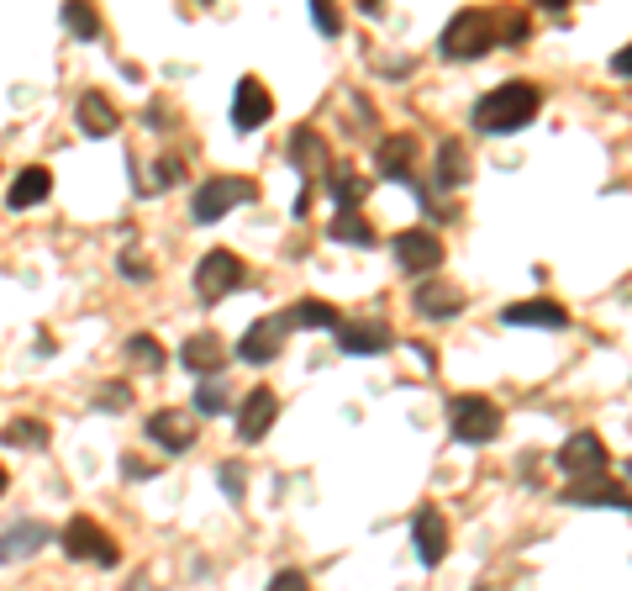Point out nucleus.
<instances>
[{
  "label": "nucleus",
  "mask_w": 632,
  "mask_h": 591,
  "mask_svg": "<svg viewBox=\"0 0 632 591\" xmlns=\"http://www.w3.org/2000/svg\"><path fill=\"white\" fill-rule=\"evenodd\" d=\"M537 111H543V90L533 80H506L474 101V127L485 138H512V132L533 122Z\"/></svg>",
  "instance_id": "f257e3e1"
},
{
  "label": "nucleus",
  "mask_w": 632,
  "mask_h": 591,
  "mask_svg": "<svg viewBox=\"0 0 632 591\" xmlns=\"http://www.w3.org/2000/svg\"><path fill=\"white\" fill-rule=\"evenodd\" d=\"M495 48V17L491 11H474V6H464V11H454V21L443 27V38H437V53L454 63H470V59H485Z\"/></svg>",
  "instance_id": "f03ea898"
},
{
  "label": "nucleus",
  "mask_w": 632,
  "mask_h": 591,
  "mask_svg": "<svg viewBox=\"0 0 632 591\" xmlns=\"http://www.w3.org/2000/svg\"><path fill=\"white\" fill-rule=\"evenodd\" d=\"M258 201V185L248 180V175H211V180H200L196 185V196H190V217L196 223H221L233 206H248Z\"/></svg>",
  "instance_id": "7ed1b4c3"
},
{
  "label": "nucleus",
  "mask_w": 632,
  "mask_h": 591,
  "mask_svg": "<svg viewBox=\"0 0 632 591\" xmlns=\"http://www.w3.org/2000/svg\"><path fill=\"white\" fill-rule=\"evenodd\" d=\"M448 429L458 444H495L501 439V407L485 396H454L448 402Z\"/></svg>",
  "instance_id": "20e7f679"
},
{
  "label": "nucleus",
  "mask_w": 632,
  "mask_h": 591,
  "mask_svg": "<svg viewBox=\"0 0 632 591\" xmlns=\"http://www.w3.org/2000/svg\"><path fill=\"white\" fill-rule=\"evenodd\" d=\"M612 454H606V439L595 429H580L570 433L564 444H559V470L570 475V486L574 481H595V475H612Z\"/></svg>",
  "instance_id": "39448f33"
},
{
  "label": "nucleus",
  "mask_w": 632,
  "mask_h": 591,
  "mask_svg": "<svg viewBox=\"0 0 632 591\" xmlns=\"http://www.w3.org/2000/svg\"><path fill=\"white\" fill-rule=\"evenodd\" d=\"M243 275H248V269H243V259H237L233 248H211L196 265V296L206 306H217L221 296H233V290L243 286Z\"/></svg>",
  "instance_id": "423d86ee"
},
{
  "label": "nucleus",
  "mask_w": 632,
  "mask_h": 591,
  "mask_svg": "<svg viewBox=\"0 0 632 591\" xmlns=\"http://www.w3.org/2000/svg\"><path fill=\"white\" fill-rule=\"evenodd\" d=\"M63 554L69 560H90V565H117L121 550H117V539L100 529L96 518H69V529H63Z\"/></svg>",
  "instance_id": "0eeeda50"
},
{
  "label": "nucleus",
  "mask_w": 632,
  "mask_h": 591,
  "mask_svg": "<svg viewBox=\"0 0 632 591\" xmlns=\"http://www.w3.org/2000/svg\"><path fill=\"white\" fill-rule=\"evenodd\" d=\"M395 265L406 269V275H427V269L443 265V238L427 233V227H406V233H395Z\"/></svg>",
  "instance_id": "6e6552de"
},
{
  "label": "nucleus",
  "mask_w": 632,
  "mask_h": 591,
  "mask_svg": "<svg viewBox=\"0 0 632 591\" xmlns=\"http://www.w3.org/2000/svg\"><path fill=\"white\" fill-rule=\"evenodd\" d=\"M275 117V101H269V90L258 75H243L233 90V127L237 132H258V127Z\"/></svg>",
  "instance_id": "1a4fd4ad"
},
{
  "label": "nucleus",
  "mask_w": 632,
  "mask_h": 591,
  "mask_svg": "<svg viewBox=\"0 0 632 591\" xmlns=\"http://www.w3.org/2000/svg\"><path fill=\"white\" fill-rule=\"evenodd\" d=\"M412 550H416V560H422L427 571H437V565H443V554H448V523H443V512H437V508H416V518H412Z\"/></svg>",
  "instance_id": "9d476101"
},
{
  "label": "nucleus",
  "mask_w": 632,
  "mask_h": 591,
  "mask_svg": "<svg viewBox=\"0 0 632 591\" xmlns=\"http://www.w3.org/2000/svg\"><path fill=\"white\" fill-rule=\"evenodd\" d=\"M285 317H258L243 338H237V359L243 365H269V359H279V348H285Z\"/></svg>",
  "instance_id": "9b49d317"
},
{
  "label": "nucleus",
  "mask_w": 632,
  "mask_h": 591,
  "mask_svg": "<svg viewBox=\"0 0 632 591\" xmlns=\"http://www.w3.org/2000/svg\"><path fill=\"white\" fill-rule=\"evenodd\" d=\"M275 417H279V396L269 386H254L243 396V407H237V439H243V444H258L264 433L275 429Z\"/></svg>",
  "instance_id": "f8f14e48"
},
{
  "label": "nucleus",
  "mask_w": 632,
  "mask_h": 591,
  "mask_svg": "<svg viewBox=\"0 0 632 591\" xmlns=\"http://www.w3.org/2000/svg\"><path fill=\"white\" fill-rule=\"evenodd\" d=\"M196 417L190 412H179V407H164L148 417V439H154L164 454H185V449H196Z\"/></svg>",
  "instance_id": "ddd939ff"
},
{
  "label": "nucleus",
  "mask_w": 632,
  "mask_h": 591,
  "mask_svg": "<svg viewBox=\"0 0 632 591\" xmlns=\"http://www.w3.org/2000/svg\"><path fill=\"white\" fill-rule=\"evenodd\" d=\"M412 306H416V317H427V323H448V317L464 312V290L448 286V280H422L412 290Z\"/></svg>",
  "instance_id": "4468645a"
},
{
  "label": "nucleus",
  "mask_w": 632,
  "mask_h": 591,
  "mask_svg": "<svg viewBox=\"0 0 632 591\" xmlns=\"http://www.w3.org/2000/svg\"><path fill=\"white\" fill-rule=\"evenodd\" d=\"M227 359H233V348L221 344L217 333H190V338H185V348H179V365L196 370V375H206V381H211V375H217Z\"/></svg>",
  "instance_id": "2eb2a0df"
},
{
  "label": "nucleus",
  "mask_w": 632,
  "mask_h": 591,
  "mask_svg": "<svg viewBox=\"0 0 632 591\" xmlns=\"http://www.w3.org/2000/svg\"><path fill=\"white\" fill-rule=\"evenodd\" d=\"M506 327H570V306L549 302V296H533V302H512L501 312Z\"/></svg>",
  "instance_id": "dca6fc26"
},
{
  "label": "nucleus",
  "mask_w": 632,
  "mask_h": 591,
  "mask_svg": "<svg viewBox=\"0 0 632 591\" xmlns=\"http://www.w3.org/2000/svg\"><path fill=\"white\" fill-rule=\"evenodd\" d=\"M564 502H574V508H612V512H622V508H628V486L612 481V475H595V481H574V486H564Z\"/></svg>",
  "instance_id": "f3484780"
},
{
  "label": "nucleus",
  "mask_w": 632,
  "mask_h": 591,
  "mask_svg": "<svg viewBox=\"0 0 632 591\" xmlns=\"http://www.w3.org/2000/svg\"><path fill=\"white\" fill-rule=\"evenodd\" d=\"M75 122H79V132H85V138H111V132L121 127V111L106 101L100 90H85V96H79V106H75Z\"/></svg>",
  "instance_id": "a211bd4d"
},
{
  "label": "nucleus",
  "mask_w": 632,
  "mask_h": 591,
  "mask_svg": "<svg viewBox=\"0 0 632 591\" xmlns=\"http://www.w3.org/2000/svg\"><path fill=\"white\" fill-rule=\"evenodd\" d=\"M48 539H53V533H48V523H32V518H27V523H11V529H0V565L38 554Z\"/></svg>",
  "instance_id": "6ab92c4d"
},
{
  "label": "nucleus",
  "mask_w": 632,
  "mask_h": 591,
  "mask_svg": "<svg viewBox=\"0 0 632 591\" xmlns=\"http://www.w3.org/2000/svg\"><path fill=\"white\" fill-rule=\"evenodd\" d=\"M48 196H53V175H48L42 164H27L17 180H11V190H6V206H11V211H27V206H42Z\"/></svg>",
  "instance_id": "aec40b11"
},
{
  "label": "nucleus",
  "mask_w": 632,
  "mask_h": 591,
  "mask_svg": "<svg viewBox=\"0 0 632 591\" xmlns=\"http://www.w3.org/2000/svg\"><path fill=\"white\" fill-rule=\"evenodd\" d=\"M395 338L385 323H337V348L343 354H385Z\"/></svg>",
  "instance_id": "412c9836"
},
{
  "label": "nucleus",
  "mask_w": 632,
  "mask_h": 591,
  "mask_svg": "<svg viewBox=\"0 0 632 591\" xmlns=\"http://www.w3.org/2000/svg\"><path fill=\"white\" fill-rule=\"evenodd\" d=\"M412 159H416V138H412V132H395V138H385L379 154H375L379 180H412Z\"/></svg>",
  "instance_id": "4be33fe9"
},
{
  "label": "nucleus",
  "mask_w": 632,
  "mask_h": 591,
  "mask_svg": "<svg viewBox=\"0 0 632 591\" xmlns=\"http://www.w3.org/2000/svg\"><path fill=\"white\" fill-rule=\"evenodd\" d=\"M433 180H437V190H458V185L470 180V154H464V144H458V138H443Z\"/></svg>",
  "instance_id": "5701e85b"
},
{
  "label": "nucleus",
  "mask_w": 632,
  "mask_h": 591,
  "mask_svg": "<svg viewBox=\"0 0 632 591\" xmlns=\"http://www.w3.org/2000/svg\"><path fill=\"white\" fill-rule=\"evenodd\" d=\"M285 317V327H337L343 317H337L333 302H322V296H306V302H296L290 312H279Z\"/></svg>",
  "instance_id": "b1692460"
},
{
  "label": "nucleus",
  "mask_w": 632,
  "mask_h": 591,
  "mask_svg": "<svg viewBox=\"0 0 632 591\" xmlns=\"http://www.w3.org/2000/svg\"><path fill=\"white\" fill-rule=\"evenodd\" d=\"M0 444L6 449H48V423H38V417H11L6 429H0Z\"/></svg>",
  "instance_id": "393cba45"
},
{
  "label": "nucleus",
  "mask_w": 632,
  "mask_h": 591,
  "mask_svg": "<svg viewBox=\"0 0 632 591\" xmlns=\"http://www.w3.org/2000/svg\"><path fill=\"white\" fill-rule=\"evenodd\" d=\"M327 238H333V244H348V248H369L375 244V227L364 223L358 211H337L333 223H327Z\"/></svg>",
  "instance_id": "a878e982"
},
{
  "label": "nucleus",
  "mask_w": 632,
  "mask_h": 591,
  "mask_svg": "<svg viewBox=\"0 0 632 591\" xmlns=\"http://www.w3.org/2000/svg\"><path fill=\"white\" fill-rule=\"evenodd\" d=\"M327 190H333L337 211H358V201H364V190H369V185L358 180L348 164H333V175H327Z\"/></svg>",
  "instance_id": "bb28decb"
},
{
  "label": "nucleus",
  "mask_w": 632,
  "mask_h": 591,
  "mask_svg": "<svg viewBox=\"0 0 632 591\" xmlns=\"http://www.w3.org/2000/svg\"><path fill=\"white\" fill-rule=\"evenodd\" d=\"M63 27H69V32H75V38H100V11L96 6H85V0H69V6H63Z\"/></svg>",
  "instance_id": "cd10ccee"
},
{
  "label": "nucleus",
  "mask_w": 632,
  "mask_h": 591,
  "mask_svg": "<svg viewBox=\"0 0 632 591\" xmlns=\"http://www.w3.org/2000/svg\"><path fill=\"white\" fill-rule=\"evenodd\" d=\"M290 159H296L300 169H316V164L327 159V148H322V138H316L312 127H296V132H290Z\"/></svg>",
  "instance_id": "c85d7f7f"
},
{
  "label": "nucleus",
  "mask_w": 632,
  "mask_h": 591,
  "mask_svg": "<svg viewBox=\"0 0 632 591\" xmlns=\"http://www.w3.org/2000/svg\"><path fill=\"white\" fill-rule=\"evenodd\" d=\"M227 407H233V396H227V386H221L217 375H211L206 386H196V412L200 417H221Z\"/></svg>",
  "instance_id": "c756f323"
},
{
  "label": "nucleus",
  "mask_w": 632,
  "mask_h": 591,
  "mask_svg": "<svg viewBox=\"0 0 632 591\" xmlns=\"http://www.w3.org/2000/svg\"><path fill=\"white\" fill-rule=\"evenodd\" d=\"M127 354H132L138 365H148V370H164V348H158L154 333H132V338H127Z\"/></svg>",
  "instance_id": "7c9ffc66"
},
{
  "label": "nucleus",
  "mask_w": 632,
  "mask_h": 591,
  "mask_svg": "<svg viewBox=\"0 0 632 591\" xmlns=\"http://www.w3.org/2000/svg\"><path fill=\"white\" fill-rule=\"evenodd\" d=\"M96 407L100 412H127L132 407V386H127V381H106V386L96 391Z\"/></svg>",
  "instance_id": "2f4dec72"
},
{
  "label": "nucleus",
  "mask_w": 632,
  "mask_h": 591,
  "mask_svg": "<svg viewBox=\"0 0 632 591\" xmlns=\"http://www.w3.org/2000/svg\"><path fill=\"white\" fill-rule=\"evenodd\" d=\"M217 486L233 496V502H243V491H248V475H243V465L237 460H227V465H217Z\"/></svg>",
  "instance_id": "473e14b6"
},
{
  "label": "nucleus",
  "mask_w": 632,
  "mask_h": 591,
  "mask_svg": "<svg viewBox=\"0 0 632 591\" xmlns=\"http://www.w3.org/2000/svg\"><path fill=\"white\" fill-rule=\"evenodd\" d=\"M154 175H158V190H169V185H179V180H185V159H179V154H164V159H158V169H154Z\"/></svg>",
  "instance_id": "72a5a7b5"
},
{
  "label": "nucleus",
  "mask_w": 632,
  "mask_h": 591,
  "mask_svg": "<svg viewBox=\"0 0 632 591\" xmlns=\"http://www.w3.org/2000/svg\"><path fill=\"white\" fill-rule=\"evenodd\" d=\"M312 21H316V32H322V38H337V32H343V17H337L327 0H316V6H312Z\"/></svg>",
  "instance_id": "f704fd0d"
},
{
  "label": "nucleus",
  "mask_w": 632,
  "mask_h": 591,
  "mask_svg": "<svg viewBox=\"0 0 632 591\" xmlns=\"http://www.w3.org/2000/svg\"><path fill=\"white\" fill-rule=\"evenodd\" d=\"M121 275H127V280H148V275H154V265H148V259H142V254H132V248H127V254H121Z\"/></svg>",
  "instance_id": "c9c22d12"
},
{
  "label": "nucleus",
  "mask_w": 632,
  "mask_h": 591,
  "mask_svg": "<svg viewBox=\"0 0 632 591\" xmlns=\"http://www.w3.org/2000/svg\"><path fill=\"white\" fill-rule=\"evenodd\" d=\"M121 475H127V481H154L158 470L148 465V460H138V454H127V460H121Z\"/></svg>",
  "instance_id": "e433bc0d"
},
{
  "label": "nucleus",
  "mask_w": 632,
  "mask_h": 591,
  "mask_svg": "<svg viewBox=\"0 0 632 591\" xmlns=\"http://www.w3.org/2000/svg\"><path fill=\"white\" fill-rule=\"evenodd\" d=\"M264 591H312V587H306V575H300V571H279Z\"/></svg>",
  "instance_id": "4c0bfd02"
},
{
  "label": "nucleus",
  "mask_w": 632,
  "mask_h": 591,
  "mask_svg": "<svg viewBox=\"0 0 632 591\" xmlns=\"http://www.w3.org/2000/svg\"><path fill=\"white\" fill-rule=\"evenodd\" d=\"M527 38H533V21H527V17H522V11H516V17L506 21V42H512V48H516V42H527Z\"/></svg>",
  "instance_id": "58836bf2"
},
{
  "label": "nucleus",
  "mask_w": 632,
  "mask_h": 591,
  "mask_svg": "<svg viewBox=\"0 0 632 591\" xmlns=\"http://www.w3.org/2000/svg\"><path fill=\"white\" fill-rule=\"evenodd\" d=\"M612 75H616V80H628V75H632V53H628V48L612 53Z\"/></svg>",
  "instance_id": "ea45409f"
},
{
  "label": "nucleus",
  "mask_w": 632,
  "mask_h": 591,
  "mask_svg": "<svg viewBox=\"0 0 632 591\" xmlns=\"http://www.w3.org/2000/svg\"><path fill=\"white\" fill-rule=\"evenodd\" d=\"M132 591H154V587H148V581H132Z\"/></svg>",
  "instance_id": "a19ab883"
},
{
  "label": "nucleus",
  "mask_w": 632,
  "mask_h": 591,
  "mask_svg": "<svg viewBox=\"0 0 632 591\" xmlns=\"http://www.w3.org/2000/svg\"><path fill=\"white\" fill-rule=\"evenodd\" d=\"M6 486H11V481H6V470H0V496H6Z\"/></svg>",
  "instance_id": "79ce46f5"
},
{
  "label": "nucleus",
  "mask_w": 632,
  "mask_h": 591,
  "mask_svg": "<svg viewBox=\"0 0 632 591\" xmlns=\"http://www.w3.org/2000/svg\"><path fill=\"white\" fill-rule=\"evenodd\" d=\"M474 591H485V587H474Z\"/></svg>",
  "instance_id": "37998d69"
}]
</instances>
